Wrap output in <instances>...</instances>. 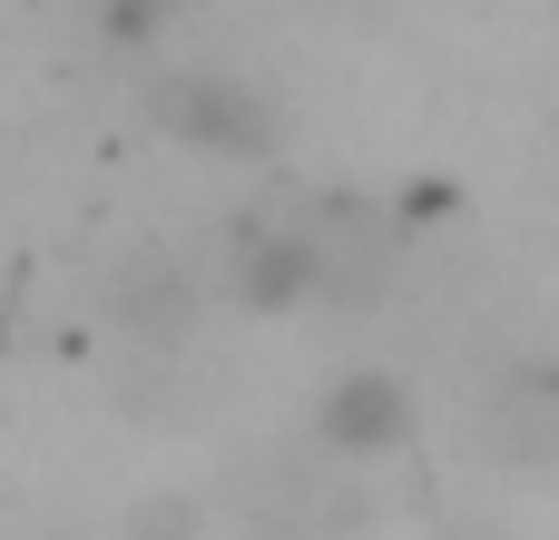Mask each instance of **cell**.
Masks as SVG:
<instances>
[{
	"instance_id": "3",
	"label": "cell",
	"mask_w": 559,
	"mask_h": 540,
	"mask_svg": "<svg viewBox=\"0 0 559 540\" xmlns=\"http://www.w3.org/2000/svg\"><path fill=\"white\" fill-rule=\"evenodd\" d=\"M226 275H236V305H255V315H295V305H314V295L334 285V256H324L314 226H246Z\"/></svg>"
},
{
	"instance_id": "1",
	"label": "cell",
	"mask_w": 559,
	"mask_h": 540,
	"mask_svg": "<svg viewBox=\"0 0 559 540\" xmlns=\"http://www.w3.org/2000/svg\"><path fill=\"white\" fill-rule=\"evenodd\" d=\"M147 108L177 148H206V157H265L275 148V98L236 69H167Z\"/></svg>"
},
{
	"instance_id": "5",
	"label": "cell",
	"mask_w": 559,
	"mask_h": 540,
	"mask_svg": "<svg viewBox=\"0 0 559 540\" xmlns=\"http://www.w3.org/2000/svg\"><path fill=\"white\" fill-rule=\"evenodd\" d=\"M177 10H187V0H108L98 20H108V39H118V49H147V39H157Z\"/></svg>"
},
{
	"instance_id": "4",
	"label": "cell",
	"mask_w": 559,
	"mask_h": 540,
	"mask_svg": "<svg viewBox=\"0 0 559 540\" xmlns=\"http://www.w3.org/2000/svg\"><path fill=\"white\" fill-rule=\"evenodd\" d=\"M187 305H197V295H187L177 256H138V266H128V285H118V315H128L138 334H177V325H187Z\"/></svg>"
},
{
	"instance_id": "2",
	"label": "cell",
	"mask_w": 559,
	"mask_h": 540,
	"mask_svg": "<svg viewBox=\"0 0 559 540\" xmlns=\"http://www.w3.org/2000/svg\"><path fill=\"white\" fill-rule=\"evenodd\" d=\"M413 423H423V413H413V384L383 374V364H354V374H334V384L314 394V443L344 453V462H383V453H403Z\"/></svg>"
}]
</instances>
